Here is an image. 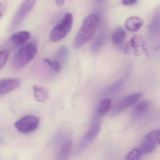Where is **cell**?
<instances>
[{
	"mask_svg": "<svg viewBox=\"0 0 160 160\" xmlns=\"http://www.w3.org/2000/svg\"><path fill=\"white\" fill-rule=\"evenodd\" d=\"M72 142V140H67L63 144L60 150L58 155L59 160H65L70 154Z\"/></svg>",
	"mask_w": 160,
	"mask_h": 160,
	"instance_id": "17",
	"label": "cell"
},
{
	"mask_svg": "<svg viewBox=\"0 0 160 160\" xmlns=\"http://www.w3.org/2000/svg\"><path fill=\"white\" fill-rule=\"evenodd\" d=\"M10 56V52L7 49L0 50V70L7 62Z\"/></svg>",
	"mask_w": 160,
	"mask_h": 160,
	"instance_id": "22",
	"label": "cell"
},
{
	"mask_svg": "<svg viewBox=\"0 0 160 160\" xmlns=\"http://www.w3.org/2000/svg\"><path fill=\"white\" fill-rule=\"evenodd\" d=\"M151 105L150 101L143 100L139 102L134 108L133 114L136 118L141 117L148 111Z\"/></svg>",
	"mask_w": 160,
	"mask_h": 160,
	"instance_id": "15",
	"label": "cell"
},
{
	"mask_svg": "<svg viewBox=\"0 0 160 160\" xmlns=\"http://www.w3.org/2000/svg\"><path fill=\"white\" fill-rule=\"evenodd\" d=\"M160 129L153 130L145 137L140 147L141 154H146L152 152L160 142Z\"/></svg>",
	"mask_w": 160,
	"mask_h": 160,
	"instance_id": "5",
	"label": "cell"
},
{
	"mask_svg": "<svg viewBox=\"0 0 160 160\" xmlns=\"http://www.w3.org/2000/svg\"><path fill=\"white\" fill-rule=\"evenodd\" d=\"M36 0H25L14 16L10 27V30L18 28L28 15L31 12L36 3Z\"/></svg>",
	"mask_w": 160,
	"mask_h": 160,
	"instance_id": "4",
	"label": "cell"
},
{
	"mask_svg": "<svg viewBox=\"0 0 160 160\" xmlns=\"http://www.w3.org/2000/svg\"><path fill=\"white\" fill-rule=\"evenodd\" d=\"M39 120L37 117L28 115L21 118L15 122L18 131L22 133H27L35 130L38 127Z\"/></svg>",
	"mask_w": 160,
	"mask_h": 160,
	"instance_id": "6",
	"label": "cell"
},
{
	"mask_svg": "<svg viewBox=\"0 0 160 160\" xmlns=\"http://www.w3.org/2000/svg\"><path fill=\"white\" fill-rule=\"evenodd\" d=\"M69 50L65 46H62L58 49L55 56V60L58 62L61 65H63L67 61L69 57Z\"/></svg>",
	"mask_w": 160,
	"mask_h": 160,
	"instance_id": "16",
	"label": "cell"
},
{
	"mask_svg": "<svg viewBox=\"0 0 160 160\" xmlns=\"http://www.w3.org/2000/svg\"><path fill=\"white\" fill-rule=\"evenodd\" d=\"M73 17L71 13L65 14L63 18L50 32L49 39L52 42H57L66 37L72 27Z\"/></svg>",
	"mask_w": 160,
	"mask_h": 160,
	"instance_id": "3",
	"label": "cell"
},
{
	"mask_svg": "<svg viewBox=\"0 0 160 160\" xmlns=\"http://www.w3.org/2000/svg\"><path fill=\"white\" fill-rule=\"evenodd\" d=\"M57 5L59 6H62L65 3V0H55Z\"/></svg>",
	"mask_w": 160,
	"mask_h": 160,
	"instance_id": "25",
	"label": "cell"
},
{
	"mask_svg": "<svg viewBox=\"0 0 160 160\" xmlns=\"http://www.w3.org/2000/svg\"><path fill=\"white\" fill-rule=\"evenodd\" d=\"M97 3H102L104 2L105 0H94Z\"/></svg>",
	"mask_w": 160,
	"mask_h": 160,
	"instance_id": "26",
	"label": "cell"
},
{
	"mask_svg": "<svg viewBox=\"0 0 160 160\" xmlns=\"http://www.w3.org/2000/svg\"><path fill=\"white\" fill-rule=\"evenodd\" d=\"M44 61L50 67L51 69L55 72H59L61 69L62 65L60 63L57 61L56 60L49 59L45 58L44 59Z\"/></svg>",
	"mask_w": 160,
	"mask_h": 160,
	"instance_id": "20",
	"label": "cell"
},
{
	"mask_svg": "<svg viewBox=\"0 0 160 160\" xmlns=\"http://www.w3.org/2000/svg\"><path fill=\"white\" fill-rule=\"evenodd\" d=\"M143 25V21L140 18L132 16L129 18L125 21V27L127 30L131 32L138 31Z\"/></svg>",
	"mask_w": 160,
	"mask_h": 160,
	"instance_id": "12",
	"label": "cell"
},
{
	"mask_svg": "<svg viewBox=\"0 0 160 160\" xmlns=\"http://www.w3.org/2000/svg\"><path fill=\"white\" fill-rule=\"evenodd\" d=\"M100 132V125L95 124L79 140L76 148V152L83 151L96 138Z\"/></svg>",
	"mask_w": 160,
	"mask_h": 160,
	"instance_id": "7",
	"label": "cell"
},
{
	"mask_svg": "<svg viewBox=\"0 0 160 160\" xmlns=\"http://www.w3.org/2000/svg\"><path fill=\"white\" fill-rule=\"evenodd\" d=\"M126 36V32L124 29L121 27H119L115 30L112 34V43L117 47H122L123 45Z\"/></svg>",
	"mask_w": 160,
	"mask_h": 160,
	"instance_id": "13",
	"label": "cell"
},
{
	"mask_svg": "<svg viewBox=\"0 0 160 160\" xmlns=\"http://www.w3.org/2000/svg\"><path fill=\"white\" fill-rule=\"evenodd\" d=\"M123 84V81L119 79L111 84L106 90V93L108 94H112L116 93L120 89Z\"/></svg>",
	"mask_w": 160,
	"mask_h": 160,
	"instance_id": "19",
	"label": "cell"
},
{
	"mask_svg": "<svg viewBox=\"0 0 160 160\" xmlns=\"http://www.w3.org/2000/svg\"><path fill=\"white\" fill-rule=\"evenodd\" d=\"M38 48L36 43L30 42L22 46L14 55L12 60L13 69L19 70L31 61L36 55Z\"/></svg>",
	"mask_w": 160,
	"mask_h": 160,
	"instance_id": "2",
	"label": "cell"
},
{
	"mask_svg": "<svg viewBox=\"0 0 160 160\" xmlns=\"http://www.w3.org/2000/svg\"><path fill=\"white\" fill-rule=\"evenodd\" d=\"M141 154L139 149L134 148L129 152L125 157L127 160H139L141 157Z\"/></svg>",
	"mask_w": 160,
	"mask_h": 160,
	"instance_id": "21",
	"label": "cell"
},
{
	"mask_svg": "<svg viewBox=\"0 0 160 160\" xmlns=\"http://www.w3.org/2000/svg\"><path fill=\"white\" fill-rule=\"evenodd\" d=\"M4 4L2 2H0V19L3 15L4 12Z\"/></svg>",
	"mask_w": 160,
	"mask_h": 160,
	"instance_id": "24",
	"label": "cell"
},
{
	"mask_svg": "<svg viewBox=\"0 0 160 160\" xmlns=\"http://www.w3.org/2000/svg\"><path fill=\"white\" fill-rule=\"evenodd\" d=\"M146 42L143 37L139 35L133 36L124 48L126 54L137 56L139 55L141 51L146 52Z\"/></svg>",
	"mask_w": 160,
	"mask_h": 160,
	"instance_id": "8",
	"label": "cell"
},
{
	"mask_svg": "<svg viewBox=\"0 0 160 160\" xmlns=\"http://www.w3.org/2000/svg\"><path fill=\"white\" fill-rule=\"evenodd\" d=\"M99 23L100 18L96 14H91L86 17L75 37L73 42L74 48H80L92 39L98 29Z\"/></svg>",
	"mask_w": 160,
	"mask_h": 160,
	"instance_id": "1",
	"label": "cell"
},
{
	"mask_svg": "<svg viewBox=\"0 0 160 160\" xmlns=\"http://www.w3.org/2000/svg\"><path fill=\"white\" fill-rule=\"evenodd\" d=\"M20 84L18 78H3L0 80V95L7 94L17 88Z\"/></svg>",
	"mask_w": 160,
	"mask_h": 160,
	"instance_id": "10",
	"label": "cell"
},
{
	"mask_svg": "<svg viewBox=\"0 0 160 160\" xmlns=\"http://www.w3.org/2000/svg\"><path fill=\"white\" fill-rule=\"evenodd\" d=\"M141 96V93H136L122 98L114 107L113 110V114L119 113L134 104L140 99Z\"/></svg>",
	"mask_w": 160,
	"mask_h": 160,
	"instance_id": "9",
	"label": "cell"
},
{
	"mask_svg": "<svg viewBox=\"0 0 160 160\" xmlns=\"http://www.w3.org/2000/svg\"><path fill=\"white\" fill-rule=\"evenodd\" d=\"M138 0H121L122 3L125 6H130L135 4Z\"/></svg>",
	"mask_w": 160,
	"mask_h": 160,
	"instance_id": "23",
	"label": "cell"
},
{
	"mask_svg": "<svg viewBox=\"0 0 160 160\" xmlns=\"http://www.w3.org/2000/svg\"><path fill=\"white\" fill-rule=\"evenodd\" d=\"M33 94L35 99L40 102H46L49 97V93L47 89L39 86L33 87Z\"/></svg>",
	"mask_w": 160,
	"mask_h": 160,
	"instance_id": "14",
	"label": "cell"
},
{
	"mask_svg": "<svg viewBox=\"0 0 160 160\" xmlns=\"http://www.w3.org/2000/svg\"><path fill=\"white\" fill-rule=\"evenodd\" d=\"M111 104V100L109 98H105L103 99L98 108V113L100 116L106 115L110 109Z\"/></svg>",
	"mask_w": 160,
	"mask_h": 160,
	"instance_id": "18",
	"label": "cell"
},
{
	"mask_svg": "<svg viewBox=\"0 0 160 160\" xmlns=\"http://www.w3.org/2000/svg\"><path fill=\"white\" fill-rule=\"evenodd\" d=\"M30 32L26 31L18 32L13 34L11 37V42L16 46H21L25 44L30 39Z\"/></svg>",
	"mask_w": 160,
	"mask_h": 160,
	"instance_id": "11",
	"label": "cell"
}]
</instances>
